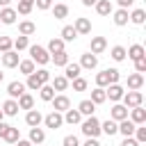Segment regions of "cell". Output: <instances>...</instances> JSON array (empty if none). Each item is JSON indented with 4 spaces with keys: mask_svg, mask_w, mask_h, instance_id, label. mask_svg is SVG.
<instances>
[{
    "mask_svg": "<svg viewBox=\"0 0 146 146\" xmlns=\"http://www.w3.org/2000/svg\"><path fill=\"white\" fill-rule=\"evenodd\" d=\"M25 89H32V91H39L41 89V82L36 80V75L32 73V75H27V82H25Z\"/></svg>",
    "mask_w": 146,
    "mask_h": 146,
    "instance_id": "obj_43",
    "label": "cell"
},
{
    "mask_svg": "<svg viewBox=\"0 0 146 146\" xmlns=\"http://www.w3.org/2000/svg\"><path fill=\"white\" fill-rule=\"evenodd\" d=\"M46 50H48L50 55H55V52H62V50H64V41H62L59 36H57V39H50V41H48V48H46Z\"/></svg>",
    "mask_w": 146,
    "mask_h": 146,
    "instance_id": "obj_35",
    "label": "cell"
},
{
    "mask_svg": "<svg viewBox=\"0 0 146 146\" xmlns=\"http://www.w3.org/2000/svg\"><path fill=\"white\" fill-rule=\"evenodd\" d=\"M18 32H21L23 36H30V34L36 32V25H34L32 21H23V23H18Z\"/></svg>",
    "mask_w": 146,
    "mask_h": 146,
    "instance_id": "obj_31",
    "label": "cell"
},
{
    "mask_svg": "<svg viewBox=\"0 0 146 146\" xmlns=\"http://www.w3.org/2000/svg\"><path fill=\"white\" fill-rule=\"evenodd\" d=\"M116 2H119V7H121V9H128V7H132V5H135V0H116Z\"/></svg>",
    "mask_w": 146,
    "mask_h": 146,
    "instance_id": "obj_52",
    "label": "cell"
},
{
    "mask_svg": "<svg viewBox=\"0 0 146 146\" xmlns=\"http://www.w3.org/2000/svg\"><path fill=\"white\" fill-rule=\"evenodd\" d=\"M96 2H98V0H82V5H84V7H94Z\"/></svg>",
    "mask_w": 146,
    "mask_h": 146,
    "instance_id": "obj_56",
    "label": "cell"
},
{
    "mask_svg": "<svg viewBox=\"0 0 146 146\" xmlns=\"http://www.w3.org/2000/svg\"><path fill=\"white\" fill-rule=\"evenodd\" d=\"M96 66H98V55H94V52H84V55L80 57V68L91 71V68H96Z\"/></svg>",
    "mask_w": 146,
    "mask_h": 146,
    "instance_id": "obj_10",
    "label": "cell"
},
{
    "mask_svg": "<svg viewBox=\"0 0 146 146\" xmlns=\"http://www.w3.org/2000/svg\"><path fill=\"white\" fill-rule=\"evenodd\" d=\"M14 146H34V144H32L30 139H18V141H16Z\"/></svg>",
    "mask_w": 146,
    "mask_h": 146,
    "instance_id": "obj_54",
    "label": "cell"
},
{
    "mask_svg": "<svg viewBox=\"0 0 146 146\" xmlns=\"http://www.w3.org/2000/svg\"><path fill=\"white\" fill-rule=\"evenodd\" d=\"M100 132H105L107 137H112V135H116V132H119V125H116V121H112V119H107V121H103V123H100Z\"/></svg>",
    "mask_w": 146,
    "mask_h": 146,
    "instance_id": "obj_29",
    "label": "cell"
},
{
    "mask_svg": "<svg viewBox=\"0 0 146 146\" xmlns=\"http://www.w3.org/2000/svg\"><path fill=\"white\" fill-rule=\"evenodd\" d=\"M112 14H114V25H119V27L128 25V21H130L128 9H116V11H112Z\"/></svg>",
    "mask_w": 146,
    "mask_h": 146,
    "instance_id": "obj_24",
    "label": "cell"
},
{
    "mask_svg": "<svg viewBox=\"0 0 146 146\" xmlns=\"http://www.w3.org/2000/svg\"><path fill=\"white\" fill-rule=\"evenodd\" d=\"M94 7H96V11H98V16H110V14L114 11V7H112L110 0H98Z\"/></svg>",
    "mask_w": 146,
    "mask_h": 146,
    "instance_id": "obj_23",
    "label": "cell"
},
{
    "mask_svg": "<svg viewBox=\"0 0 146 146\" xmlns=\"http://www.w3.org/2000/svg\"><path fill=\"white\" fill-rule=\"evenodd\" d=\"M121 146H141L135 137H123V141H121Z\"/></svg>",
    "mask_w": 146,
    "mask_h": 146,
    "instance_id": "obj_51",
    "label": "cell"
},
{
    "mask_svg": "<svg viewBox=\"0 0 146 146\" xmlns=\"http://www.w3.org/2000/svg\"><path fill=\"white\" fill-rule=\"evenodd\" d=\"M94 105H103L105 100H107V96H105V89L103 87H96L94 91H91V98H89Z\"/></svg>",
    "mask_w": 146,
    "mask_h": 146,
    "instance_id": "obj_30",
    "label": "cell"
},
{
    "mask_svg": "<svg viewBox=\"0 0 146 146\" xmlns=\"http://www.w3.org/2000/svg\"><path fill=\"white\" fill-rule=\"evenodd\" d=\"M78 112L82 114V116H94V112H96V105L87 98V100H80V105H78Z\"/></svg>",
    "mask_w": 146,
    "mask_h": 146,
    "instance_id": "obj_25",
    "label": "cell"
},
{
    "mask_svg": "<svg viewBox=\"0 0 146 146\" xmlns=\"http://www.w3.org/2000/svg\"><path fill=\"white\" fill-rule=\"evenodd\" d=\"M16 103H18V110H34V98H32V94H27V91H25Z\"/></svg>",
    "mask_w": 146,
    "mask_h": 146,
    "instance_id": "obj_28",
    "label": "cell"
},
{
    "mask_svg": "<svg viewBox=\"0 0 146 146\" xmlns=\"http://www.w3.org/2000/svg\"><path fill=\"white\" fill-rule=\"evenodd\" d=\"M73 82V91H84L87 89V80L84 78H75V80H71Z\"/></svg>",
    "mask_w": 146,
    "mask_h": 146,
    "instance_id": "obj_45",
    "label": "cell"
},
{
    "mask_svg": "<svg viewBox=\"0 0 146 146\" xmlns=\"http://www.w3.org/2000/svg\"><path fill=\"white\" fill-rule=\"evenodd\" d=\"M34 5H36L39 9H50V7H52V0H34Z\"/></svg>",
    "mask_w": 146,
    "mask_h": 146,
    "instance_id": "obj_50",
    "label": "cell"
},
{
    "mask_svg": "<svg viewBox=\"0 0 146 146\" xmlns=\"http://www.w3.org/2000/svg\"><path fill=\"white\" fill-rule=\"evenodd\" d=\"M50 103H52V112H59V114H64L66 110H71V100H68V96H64V94L55 96Z\"/></svg>",
    "mask_w": 146,
    "mask_h": 146,
    "instance_id": "obj_5",
    "label": "cell"
},
{
    "mask_svg": "<svg viewBox=\"0 0 146 146\" xmlns=\"http://www.w3.org/2000/svg\"><path fill=\"white\" fill-rule=\"evenodd\" d=\"M9 2L11 0H0V7H9Z\"/></svg>",
    "mask_w": 146,
    "mask_h": 146,
    "instance_id": "obj_57",
    "label": "cell"
},
{
    "mask_svg": "<svg viewBox=\"0 0 146 146\" xmlns=\"http://www.w3.org/2000/svg\"><path fill=\"white\" fill-rule=\"evenodd\" d=\"M125 57H128V59H132V62H137V59L146 57V50H144V46H141V43H135V46H130V48L125 50Z\"/></svg>",
    "mask_w": 146,
    "mask_h": 146,
    "instance_id": "obj_14",
    "label": "cell"
},
{
    "mask_svg": "<svg viewBox=\"0 0 146 146\" xmlns=\"http://www.w3.org/2000/svg\"><path fill=\"white\" fill-rule=\"evenodd\" d=\"M43 139H46L43 128H30V141H32V144H41Z\"/></svg>",
    "mask_w": 146,
    "mask_h": 146,
    "instance_id": "obj_36",
    "label": "cell"
},
{
    "mask_svg": "<svg viewBox=\"0 0 146 146\" xmlns=\"http://www.w3.org/2000/svg\"><path fill=\"white\" fill-rule=\"evenodd\" d=\"M119 78H121V73L116 71V68H105V71H100L98 75H96V87H110V84H116L119 82Z\"/></svg>",
    "mask_w": 146,
    "mask_h": 146,
    "instance_id": "obj_1",
    "label": "cell"
},
{
    "mask_svg": "<svg viewBox=\"0 0 146 146\" xmlns=\"http://www.w3.org/2000/svg\"><path fill=\"white\" fill-rule=\"evenodd\" d=\"M105 48H107V39H105V36H91L89 52H94V55H100V52H105Z\"/></svg>",
    "mask_w": 146,
    "mask_h": 146,
    "instance_id": "obj_9",
    "label": "cell"
},
{
    "mask_svg": "<svg viewBox=\"0 0 146 146\" xmlns=\"http://www.w3.org/2000/svg\"><path fill=\"white\" fill-rule=\"evenodd\" d=\"M27 48H30V41H27V36L18 34V36L14 39V50H16V52H21V50H27Z\"/></svg>",
    "mask_w": 146,
    "mask_h": 146,
    "instance_id": "obj_39",
    "label": "cell"
},
{
    "mask_svg": "<svg viewBox=\"0 0 146 146\" xmlns=\"http://www.w3.org/2000/svg\"><path fill=\"white\" fill-rule=\"evenodd\" d=\"M41 121H43V114H41L39 110H27V114H25V123H27L30 128H39Z\"/></svg>",
    "mask_w": 146,
    "mask_h": 146,
    "instance_id": "obj_13",
    "label": "cell"
},
{
    "mask_svg": "<svg viewBox=\"0 0 146 146\" xmlns=\"http://www.w3.org/2000/svg\"><path fill=\"white\" fill-rule=\"evenodd\" d=\"M39 96H41V100H46V103H50V100L55 98V89L50 87V82H48V84H41V89H39Z\"/></svg>",
    "mask_w": 146,
    "mask_h": 146,
    "instance_id": "obj_34",
    "label": "cell"
},
{
    "mask_svg": "<svg viewBox=\"0 0 146 146\" xmlns=\"http://www.w3.org/2000/svg\"><path fill=\"white\" fill-rule=\"evenodd\" d=\"M123 94H125V89L116 82V84H110L107 89H105V96L110 98V100H114V103H119L121 98H123Z\"/></svg>",
    "mask_w": 146,
    "mask_h": 146,
    "instance_id": "obj_8",
    "label": "cell"
},
{
    "mask_svg": "<svg viewBox=\"0 0 146 146\" xmlns=\"http://www.w3.org/2000/svg\"><path fill=\"white\" fill-rule=\"evenodd\" d=\"M2 114H5V116H16V114H18V103H16L14 98H7V100L2 103Z\"/></svg>",
    "mask_w": 146,
    "mask_h": 146,
    "instance_id": "obj_21",
    "label": "cell"
},
{
    "mask_svg": "<svg viewBox=\"0 0 146 146\" xmlns=\"http://www.w3.org/2000/svg\"><path fill=\"white\" fill-rule=\"evenodd\" d=\"M18 71H21L23 75H32L36 68H34V62H32V59H21V62H18Z\"/></svg>",
    "mask_w": 146,
    "mask_h": 146,
    "instance_id": "obj_33",
    "label": "cell"
},
{
    "mask_svg": "<svg viewBox=\"0 0 146 146\" xmlns=\"http://www.w3.org/2000/svg\"><path fill=\"white\" fill-rule=\"evenodd\" d=\"M116 125H119V132H121L123 137H132V135H135V128H137L130 119H123V121H119Z\"/></svg>",
    "mask_w": 146,
    "mask_h": 146,
    "instance_id": "obj_19",
    "label": "cell"
},
{
    "mask_svg": "<svg viewBox=\"0 0 146 146\" xmlns=\"http://www.w3.org/2000/svg\"><path fill=\"white\" fill-rule=\"evenodd\" d=\"M52 16H55V18H59V21H62V18H66V16H68V7H66L64 2L55 5V7H52Z\"/></svg>",
    "mask_w": 146,
    "mask_h": 146,
    "instance_id": "obj_40",
    "label": "cell"
},
{
    "mask_svg": "<svg viewBox=\"0 0 146 146\" xmlns=\"http://www.w3.org/2000/svg\"><path fill=\"white\" fill-rule=\"evenodd\" d=\"M2 139H5L7 144H11V146H14V144H16L18 139H21V132H18V128H14V125H9V130H7V135H5Z\"/></svg>",
    "mask_w": 146,
    "mask_h": 146,
    "instance_id": "obj_37",
    "label": "cell"
},
{
    "mask_svg": "<svg viewBox=\"0 0 146 146\" xmlns=\"http://www.w3.org/2000/svg\"><path fill=\"white\" fill-rule=\"evenodd\" d=\"M82 146H100V141H98V139H87Z\"/></svg>",
    "mask_w": 146,
    "mask_h": 146,
    "instance_id": "obj_55",
    "label": "cell"
},
{
    "mask_svg": "<svg viewBox=\"0 0 146 146\" xmlns=\"http://www.w3.org/2000/svg\"><path fill=\"white\" fill-rule=\"evenodd\" d=\"M27 50H30V59H32L34 64H41V66H46V64L50 62V52H48L43 46H30Z\"/></svg>",
    "mask_w": 146,
    "mask_h": 146,
    "instance_id": "obj_3",
    "label": "cell"
},
{
    "mask_svg": "<svg viewBox=\"0 0 146 146\" xmlns=\"http://www.w3.org/2000/svg\"><path fill=\"white\" fill-rule=\"evenodd\" d=\"M2 80H5V73H2V71H0V82H2Z\"/></svg>",
    "mask_w": 146,
    "mask_h": 146,
    "instance_id": "obj_58",
    "label": "cell"
},
{
    "mask_svg": "<svg viewBox=\"0 0 146 146\" xmlns=\"http://www.w3.org/2000/svg\"><path fill=\"white\" fill-rule=\"evenodd\" d=\"M62 146H80V139L75 135H66L64 141H62Z\"/></svg>",
    "mask_w": 146,
    "mask_h": 146,
    "instance_id": "obj_48",
    "label": "cell"
},
{
    "mask_svg": "<svg viewBox=\"0 0 146 146\" xmlns=\"http://www.w3.org/2000/svg\"><path fill=\"white\" fill-rule=\"evenodd\" d=\"M0 62H2L5 68H16L18 62H21V57H18L16 50H9V52H2V55H0Z\"/></svg>",
    "mask_w": 146,
    "mask_h": 146,
    "instance_id": "obj_7",
    "label": "cell"
},
{
    "mask_svg": "<svg viewBox=\"0 0 146 146\" xmlns=\"http://www.w3.org/2000/svg\"><path fill=\"white\" fill-rule=\"evenodd\" d=\"M121 100H123V107L132 110V107H139V105L144 103V94H141V91H125Z\"/></svg>",
    "mask_w": 146,
    "mask_h": 146,
    "instance_id": "obj_4",
    "label": "cell"
},
{
    "mask_svg": "<svg viewBox=\"0 0 146 146\" xmlns=\"http://www.w3.org/2000/svg\"><path fill=\"white\" fill-rule=\"evenodd\" d=\"M50 87H52L55 91H66V89H68V80H66L64 75H55V78L50 80Z\"/></svg>",
    "mask_w": 146,
    "mask_h": 146,
    "instance_id": "obj_27",
    "label": "cell"
},
{
    "mask_svg": "<svg viewBox=\"0 0 146 146\" xmlns=\"http://www.w3.org/2000/svg\"><path fill=\"white\" fill-rule=\"evenodd\" d=\"M130 112V121L135 123V125H144L146 123V110L139 105V107H132V110H128Z\"/></svg>",
    "mask_w": 146,
    "mask_h": 146,
    "instance_id": "obj_12",
    "label": "cell"
},
{
    "mask_svg": "<svg viewBox=\"0 0 146 146\" xmlns=\"http://www.w3.org/2000/svg\"><path fill=\"white\" fill-rule=\"evenodd\" d=\"M50 62H52L55 66H66V64H68V52H66V50L55 52V55H50Z\"/></svg>",
    "mask_w": 146,
    "mask_h": 146,
    "instance_id": "obj_32",
    "label": "cell"
},
{
    "mask_svg": "<svg viewBox=\"0 0 146 146\" xmlns=\"http://www.w3.org/2000/svg\"><path fill=\"white\" fill-rule=\"evenodd\" d=\"M16 9H11V7H2V11H0V23H5V25H14L16 23Z\"/></svg>",
    "mask_w": 146,
    "mask_h": 146,
    "instance_id": "obj_18",
    "label": "cell"
},
{
    "mask_svg": "<svg viewBox=\"0 0 146 146\" xmlns=\"http://www.w3.org/2000/svg\"><path fill=\"white\" fill-rule=\"evenodd\" d=\"M59 39L66 43V41H75L78 39V32H75V27L73 25H64L62 27V34H59Z\"/></svg>",
    "mask_w": 146,
    "mask_h": 146,
    "instance_id": "obj_26",
    "label": "cell"
},
{
    "mask_svg": "<svg viewBox=\"0 0 146 146\" xmlns=\"http://www.w3.org/2000/svg\"><path fill=\"white\" fill-rule=\"evenodd\" d=\"M34 75H36V80H39L41 84H48V82L52 80V75H50L48 68H39V71H34Z\"/></svg>",
    "mask_w": 146,
    "mask_h": 146,
    "instance_id": "obj_42",
    "label": "cell"
},
{
    "mask_svg": "<svg viewBox=\"0 0 146 146\" xmlns=\"http://www.w3.org/2000/svg\"><path fill=\"white\" fill-rule=\"evenodd\" d=\"M7 94H9V98H21L23 94H25V84L23 82H18V80H14V82H9L7 84Z\"/></svg>",
    "mask_w": 146,
    "mask_h": 146,
    "instance_id": "obj_11",
    "label": "cell"
},
{
    "mask_svg": "<svg viewBox=\"0 0 146 146\" xmlns=\"http://www.w3.org/2000/svg\"><path fill=\"white\" fill-rule=\"evenodd\" d=\"M144 87V75L141 73H130L128 75V89L130 91H139Z\"/></svg>",
    "mask_w": 146,
    "mask_h": 146,
    "instance_id": "obj_17",
    "label": "cell"
},
{
    "mask_svg": "<svg viewBox=\"0 0 146 146\" xmlns=\"http://www.w3.org/2000/svg\"><path fill=\"white\" fill-rule=\"evenodd\" d=\"M32 7H34V5H27V2H18V7H16V14H23V16H27V14L32 11Z\"/></svg>",
    "mask_w": 146,
    "mask_h": 146,
    "instance_id": "obj_47",
    "label": "cell"
},
{
    "mask_svg": "<svg viewBox=\"0 0 146 146\" xmlns=\"http://www.w3.org/2000/svg\"><path fill=\"white\" fill-rule=\"evenodd\" d=\"M144 21H146V11L144 9H135L130 14V23L132 25H144Z\"/></svg>",
    "mask_w": 146,
    "mask_h": 146,
    "instance_id": "obj_38",
    "label": "cell"
},
{
    "mask_svg": "<svg viewBox=\"0 0 146 146\" xmlns=\"http://www.w3.org/2000/svg\"><path fill=\"white\" fill-rule=\"evenodd\" d=\"M110 119L112 121H123V119H128V107H123V105H112V110H110Z\"/></svg>",
    "mask_w": 146,
    "mask_h": 146,
    "instance_id": "obj_15",
    "label": "cell"
},
{
    "mask_svg": "<svg viewBox=\"0 0 146 146\" xmlns=\"http://www.w3.org/2000/svg\"><path fill=\"white\" fill-rule=\"evenodd\" d=\"M64 123H68V125H75V123H82V114L78 112V110H66L64 114Z\"/></svg>",
    "mask_w": 146,
    "mask_h": 146,
    "instance_id": "obj_22",
    "label": "cell"
},
{
    "mask_svg": "<svg viewBox=\"0 0 146 146\" xmlns=\"http://www.w3.org/2000/svg\"><path fill=\"white\" fill-rule=\"evenodd\" d=\"M9 50H14V41L9 36H0V55L2 52H9Z\"/></svg>",
    "mask_w": 146,
    "mask_h": 146,
    "instance_id": "obj_44",
    "label": "cell"
},
{
    "mask_svg": "<svg viewBox=\"0 0 146 146\" xmlns=\"http://www.w3.org/2000/svg\"><path fill=\"white\" fill-rule=\"evenodd\" d=\"M80 64H75V62H68L66 66H64V78L71 82V80H75V78H80Z\"/></svg>",
    "mask_w": 146,
    "mask_h": 146,
    "instance_id": "obj_16",
    "label": "cell"
},
{
    "mask_svg": "<svg viewBox=\"0 0 146 146\" xmlns=\"http://www.w3.org/2000/svg\"><path fill=\"white\" fill-rule=\"evenodd\" d=\"M43 123H46V128L57 130V128H62V125H64V116H62L59 112H50V114H46V116H43Z\"/></svg>",
    "mask_w": 146,
    "mask_h": 146,
    "instance_id": "obj_6",
    "label": "cell"
},
{
    "mask_svg": "<svg viewBox=\"0 0 146 146\" xmlns=\"http://www.w3.org/2000/svg\"><path fill=\"white\" fill-rule=\"evenodd\" d=\"M73 27H75L78 34H89V32H91V21H89V18H75Z\"/></svg>",
    "mask_w": 146,
    "mask_h": 146,
    "instance_id": "obj_20",
    "label": "cell"
},
{
    "mask_svg": "<svg viewBox=\"0 0 146 146\" xmlns=\"http://www.w3.org/2000/svg\"><path fill=\"white\" fill-rule=\"evenodd\" d=\"M144 71H146V57H141V59L135 62V73H141L144 75Z\"/></svg>",
    "mask_w": 146,
    "mask_h": 146,
    "instance_id": "obj_49",
    "label": "cell"
},
{
    "mask_svg": "<svg viewBox=\"0 0 146 146\" xmlns=\"http://www.w3.org/2000/svg\"><path fill=\"white\" fill-rule=\"evenodd\" d=\"M2 116H5V114H2V110H0V121H2Z\"/></svg>",
    "mask_w": 146,
    "mask_h": 146,
    "instance_id": "obj_59",
    "label": "cell"
},
{
    "mask_svg": "<svg viewBox=\"0 0 146 146\" xmlns=\"http://www.w3.org/2000/svg\"><path fill=\"white\" fill-rule=\"evenodd\" d=\"M80 130H82V135L87 139H98V135H100V121L96 116H87L82 121V128Z\"/></svg>",
    "mask_w": 146,
    "mask_h": 146,
    "instance_id": "obj_2",
    "label": "cell"
},
{
    "mask_svg": "<svg viewBox=\"0 0 146 146\" xmlns=\"http://www.w3.org/2000/svg\"><path fill=\"white\" fill-rule=\"evenodd\" d=\"M110 57H112L114 62H123V59H125V48H123V46H114V48L110 50Z\"/></svg>",
    "mask_w": 146,
    "mask_h": 146,
    "instance_id": "obj_41",
    "label": "cell"
},
{
    "mask_svg": "<svg viewBox=\"0 0 146 146\" xmlns=\"http://www.w3.org/2000/svg\"><path fill=\"white\" fill-rule=\"evenodd\" d=\"M7 130H9V123H5V121H0V139L7 135Z\"/></svg>",
    "mask_w": 146,
    "mask_h": 146,
    "instance_id": "obj_53",
    "label": "cell"
},
{
    "mask_svg": "<svg viewBox=\"0 0 146 146\" xmlns=\"http://www.w3.org/2000/svg\"><path fill=\"white\" fill-rule=\"evenodd\" d=\"M135 139H137L139 144L146 141V128H144V125H137V128H135Z\"/></svg>",
    "mask_w": 146,
    "mask_h": 146,
    "instance_id": "obj_46",
    "label": "cell"
}]
</instances>
